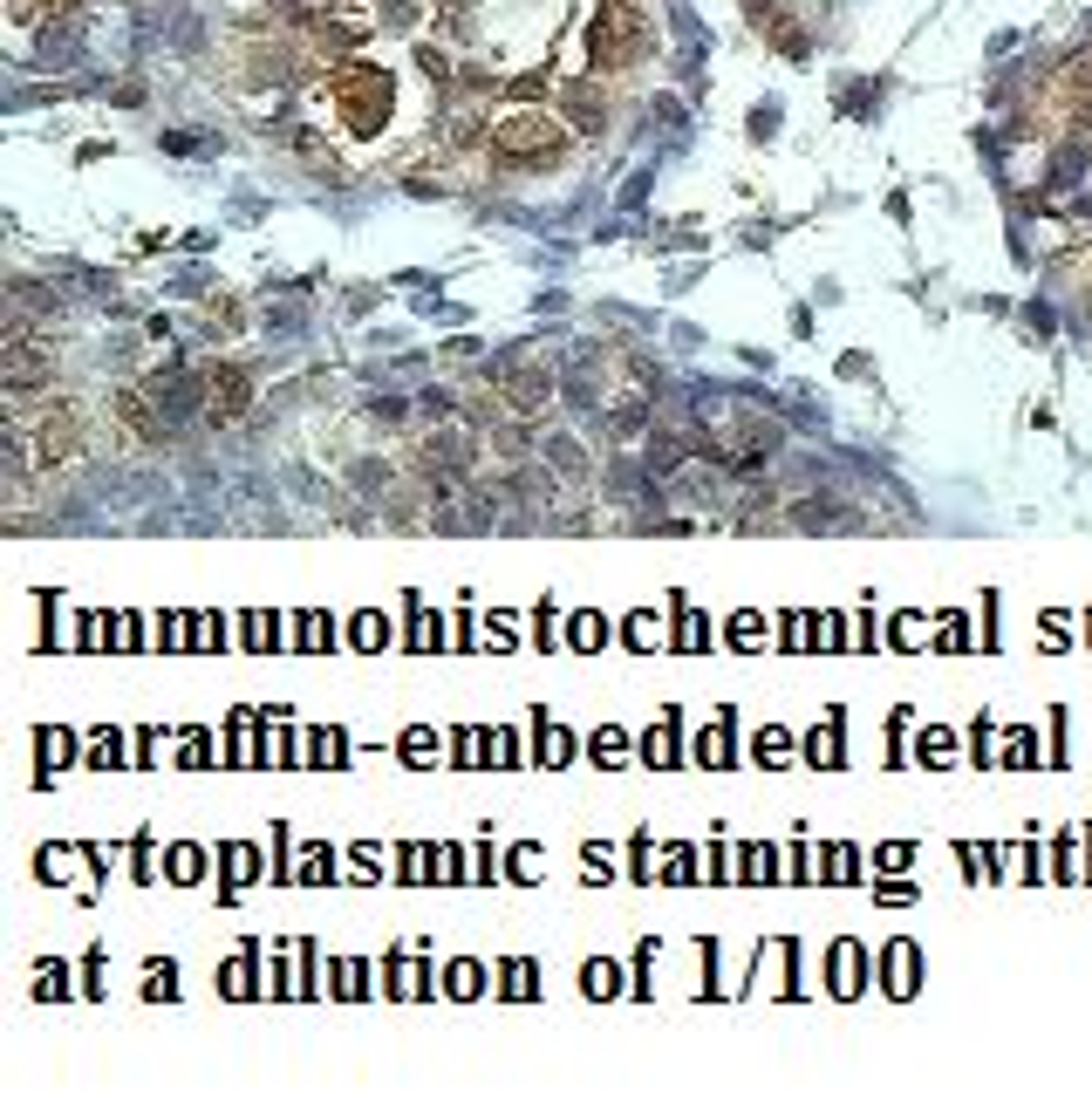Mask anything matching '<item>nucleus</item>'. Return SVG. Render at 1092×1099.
<instances>
[{
    "mask_svg": "<svg viewBox=\"0 0 1092 1099\" xmlns=\"http://www.w3.org/2000/svg\"><path fill=\"white\" fill-rule=\"evenodd\" d=\"M321 110L355 143H376L397 124V110H404V76H397L390 62H342V69L321 82Z\"/></svg>",
    "mask_w": 1092,
    "mask_h": 1099,
    "instance_id": "1",
    "label": "nucleus"
},
{
    "mask_svg": "<svg viewBox=\"0 0 1092 1099\" xmlns=\"http://www.w3.org/2000/svg\"><path fill=\"white\" fill-rule=\"evenodd\" d=\"M580 48H587V69L594 76H622L635 62H649L656 48V21L642 0H594L587 27H580Z\"/></svg>",
    "mask_w": 1092,
    "mask_h": 1099,
    "instance_id": "2",
    "label": "nucleus"
},
{
    "mask_svg": "<svg viewBox=\"0 0 1092 1099\" xmlns=\"http://www.w3.org/2000/svg\"><path fill=\"white\" fill-rule=\"evenodd\" d=\"M485 150L506 157V164H560L573 150V124L560 110H506L485 131Z\"/></svg>",
    "mask_w": 1092,
    "mask_h": 1099,
    "instance_id": "3",
    "label": "nucleus"
},
{
    "mask_svg": "<svg viewBox=\"0 0 1092 1099\" xmlns=\"http://www.w3.org/2000/svg\"><path fill=\"white\" fill-rule=\"evenodd\" d=\"M7 444H14L21 458L34 451V465H41V471H55V465H76V458H82V416L69 411V404H55L48 416H34V430H27V437L14 430Z\"/></svg>",
    "mask_w": 1092,
    "mask_h": 1099,
    "instance_id": "4",
    "label": "nucleus"
},
{
    "mask_svg": "<svg viewBox=\"0 0 1092 1099\" xmlns=\"http://www.w3.org/2000/svg\"><path fill=\"white\" fill-rule=\"evenodd\" d=\"M0 376H7V390H14V397H27V390H41V383L55 376V356H48V349H34L27 335H7Z\"/></svg>",
    "mask_w": 1092,
    "mask_h": 1099,
    "instance_id": "5",
    "label": "nucleus"
},
{
    "mask_svg": "<svg viewBox=\"0 0 1092 1099\" xmlns=\"http://www.w3.org/2000/svg\"><path fill=\"white\" fill-rule=\"evenodd\" d=\"M560 117H567L580 137H601V131H608V89H601V82H567V89H560Z\"/></svg>",
    "mask_w": 1092,
    "mask_h": 1099,
    "instance_id": "6",
    "label": "nucleus"
},
{
    "mask_svg": "<svg viewBox=\"0 0 1092 1099\" xmlns=\"http://www.w3.org/2000/svg\"><path fill=\"white\" fill-rule=\"evenodd\" d=\"M246 404H253L246 369H205V416H212V423H233Z\"/></svg>",
    "mask_w": 1092,
    "mask_h": 1099,
    "instance_id": "7",
    "label": "nucleus"
},
{
    "mask_svg": "<svg viewBox=\"0 0 1092 1099\" xmlns=\"http://www.w3.org/2000/svg\"><path fill=\"white\" fill-rule=\"evenodd\" d=\"M492 390H499V404H506L513 416H533V411H546V397H553V383H546L540 369H506V376H499Z\"/></svg>",
    "mask_w": 1092,
    "mask_h": 1099,
    "instance_id": "8",
    "label": "nucleus"
},
{
    "mask_svg": "<svg viewBox=\"0 0 1092 1099\" xmlns=\"http://www.w3.org/2000/svg\"><path fill=\"white\" fill-rule=\"evenodd\" d=\"M110 404H117V416H124V423H131V437H143V444H157V437H164V423L143 411V397H136V390H117Z\"/></svg>",
    "mask_w": 1092,
    "mask_h": 1099,
    "instance_id": "9",
    "label": "nucleus"
},
{
    "mask_svg": "<svg viewBox=\"0 0 1092 1099\" xmlns=\"http://www.w3.org/2000/svg\"><path fill=\"white\" fill-rule=\"evenodd\" d=\"M642 758H649V765H677V717H663V724L642 738Z\"/></svg>",
    "mask_w": 1092,
    "mask_h": 1099,
    "instance_id": "10",
    "label": "nucleus"
},
{
    "mask_svg": "<svg viewBox=\"0 0 1092 1099\" xmlns=\"http://www.w3.org/2000/svg\"><path fill=\"white\" fill-rule=\"evenodd\" d=\"M307 758H314V765H342V758H349V738H342V731H307Z\"/></svg>",
    "mask_w": 1092,
    "mask_h": 1099,
    "instance_id": "11",
    "label": "nucleus"
},
{
    "mask_svg": "<svg viewBox=\"0 0 1092 1099\" xmlns=\"http://www.w3.org/2000/svg\"><path fill=\"white\" fill-rule=\"evenodd\" d=\"M724 758H731V731H724V717H717V724L696 738V765H724Z\"/></svg>",
    "mask_w": 1092,
    "mask_h": 1099,
    "instance_id": "12",
    "label": "nucleus"
},
{
    "mask_svg": "<svg viewBox=\"0 0 1092 1099\" xmlns=\"http://www.w3.org/2000/svg\"><path fill=\"white\" fill-rule=\"evenodd\" d=\"M294 881H335V853H328V847H307V853L294 860Z\"/></svg>",
    "mask_w": 1092,
    "mask_h": 1099,
    "instance_id": "13",
    "label": "nucleus"
},
{
    "mask_svg": "<svg viewBox=\"0 0 1092 1099\" xmlns=\"http://www.w3.org/2000/svg\"><path fill=\"white\" fill-rule=\"evenodd\" d=\"M833 976H840V983H833L840 997H853V990H860V950H853V943H846V950H833Z\"/></svg>",
    "mask_w": 1092,
    "mask_h": 1099,
    "instance_id": "14",
    "label": "nucleus"
},
{
    "mask_svg": "<svg viewBox=\"0 0 1092 1099\" xmlns=\"http://www.w3.org/2000/svg\"><path fill=\"white\" fill-rule=\"evenodd\" d=\"M573 758V738L560 724H540V765H567Z\"/></svg>",
    "mask_w": 1092,
    "mask_h": 1099,
    "instance_id": "15",
    "label": "nucleus"
},
{
    "mask_svg": "<svg viewBox=\"0 0 1092 1099\" xmlns=\"http://www.w3.org/2000/svg\"><path fill=\"white\" fill-rule=\"evenodd\" d=\"M89 765H96V772L124 765V738H117V731H96V738H89Z\"/></svg>",
    "mask_w": 1092,
    "mask_h": 1099,
    "instance_id": "16",
    "label": "nucleus"
},
{
    "mask_svg": "<svg viewBox=\"0 0 1092 1099\" xmlns=\"http://www.w3.org/2000/svg\"><path fill=\"white\" fill-rule=\"evenodd\" d=\"M580 983H587V997H615V990H622V969H615V962H587Z\"/></svg>",
    "mask_w": 1092,
    "mask_h": 1099,
    "instance_id": "17",
    "label": "nucleus"
},
{
    "mask_svg": "<svg viewBox=\"0 0 1092 1099\" xmlns=\"http://www.w3.org/2000/svg\"><path fill=\"white\" fill-rule=\"evenodd\" d=\"M806 758H813V765H840V724H826V731L806 738Z\"/></svg>",
    "mask_w": 1092,
    "mask_h": 1099,
    "instance_id": "18",
    "label": "nucleus"
},
{
    "mask_svg": "<svg viewBox=\"0 0 1092 1099\" xmlns=\"http://www.w3.org/2000/svg\"><path fill=\"white\" fill-rule=\"evenodd\" d=\"M587 751H594L601 765H622V751H628V738H622V731L608 724V731H594V738H587Z\"/></svg>",
    "mask_w": 1092,
    "mask_h": 1099,
    "instance_id": "19",
    "label": "nucleus"
},
{
    "mask_svg": "<svg viewBox=\"0 0 1092 1099\" xmlns=\"http://www.w3.org/2000/svg\"><path fill=\"white\" fill-rule=\"evenodd\" d=\"M888 976H895L888 990H895V997H908V990H915V950H895V957H888Z\"/></svg>",
    "mask_w": 1092,
    "mask_h": 1099,
    "instance_id": "20",
    "label": "nucleus"
},
{
    "mask_svg": "<svg viewBox=\"0 0 1092 1099\" xmlns=\"http://www.w3.org/2000/svg\"><path fill=\"white\" fill-rule=\"evenodd\" d=\"M608 642V622L601 615H573V649H601Z\"/></svg>",
    "mask_w": 1092,
    "mask_h": 1099,
    "instance_id": "21",
    "label": "nucleus"
},
{
    "mask_svg": "<svg viewBox=\"0 0 1092 1099\" xmlns=\"http://www.w3.org/2000/svg\"><path fill=\"white\" fill-rule=\"evenodd\" d=\"M751 751H758V765H779V758L792 751V738H786V731H758V738H751Z\"/></svg>",
    "mask_w": 1092,
    "mask_h": 1099,
    "instance_id": "22",
    "label": "nucleus"
},
{
    "mask_svg": "<svg viewBox=\"0 0 1092 1099\" xmlns=\"http://www.w3.org/2000/svg\"><path fill=\"white\" fill-rule=\"evenodd\" d=\"M246 642H253V649H273V642H280V615H246Z\"/></svg>",
    "mask_w": 1092,
    "mask_h": 1099,
    "instance_id": "23",
    "label": "nucleus"
},
{
    "mask_svg": "<svg viewBox=\"0 0 1092 1099\" xmlns=\"http://www.w3.org/2000/svg\"><path fill=\"white\" fill-rule=\"evenodd\" d=\"M300 642H307V649H328V642H335V622H328V615H300Z\"/></svg>",
    "mask_w": 1092,
    "mask_h": 1099,
    "instance_id": "24",
    "label": "nucleus"
},
{
    "mask_svg": "<svg viewBox=\"0 0 1092 1099\" xmlns=\"http://www.w3.org/2000/svg\"><path fill=\"white\" fill-rule=\"evenodd\" d=\"M383 642H390V622H383V615H362V622H355V649H383Z\"/></svg>",
    "mask_w": 1092,
    "mask_h": 1099,
    "instance_id": "25",
    "label": "nucleus"
},
{
    "mask_svg": "<svg viewBox=\"0 0 1092 1099\" xmlns=\"http://www.w3.org/2000/svg\"><path fill=\"white\" fill-rule=\"evenodd\" d=\"M41 758H48V765H69V758H76V738H69V731H41Z\"/></svg>",
    "mask_w": 1092,
    "mask_h": 1099,
    "instance_id": "26",
    "label": "nucleus"
},
{
    "mask_svg": "<svg viewBox=\"0 0 1092 1099\" xmlns=\"http://www.w3.org/2000/svg\"><path fill=\"white\" fill-rule=\"evenodd\" d=\"M198 867H205L198 847H171V881H198Z\"/></svg>",
    "mask_w": 1092,
    "mask_h": 1099,
    "instance_id": "27",
    "label": "nucleus"
},
{
    "mask_svg": "<svg viewBox=\"0 0 1092 1099\" xmlns=\"http://www.w3.org/2000/svg\"><path fill=\"white\" fill-rule=\"evenodd\" d=\"M478 983H485L478 962H451V997H478Z\"/></svg>",
    "mask_w": 1092,
    "mask_h": 1099,
    "instance_id": "28",
    "label": "nucleus"
},
{
    "mask_svg": "<svg viewBox=\"0 0 1092 1099\" xmlns=\"http://www.w3.org/2000/svg\"><path fill=\"white\" fill-rule=\"evenodd\" d=\"M772 847H744V881H772Z\"/></svg>",
    "mask_w": 1092,
    "mask_h": 1099,
    "instance_id": "29",
    "label": "nucleus"
},
{
    "mask_svg": "<svg viewBox=\"0 0 1092 1099\" xmlns=\"http://www.w3.org/2000/svg\"><path fill=\"white\" fill-rule=\"evenodd\" d=\"M143 990H150V997H171V990H178V969H171V962H150V969H143Z\"/></svg>",
    "mask_w": 1092,
    "mask_h": 1099,
    "instance_id": "30",
    "label": "nucleus"
},
{
    "mask_svg": "<svg viewBox=\"0 0 1092 1099\" xmlns=\"http://www.w3.org/2000/svg\"><path fill=\"white\" fill-rule=\"evenodd\" d=\"M226 867H233V881H253L260 853H253V847H226Z\"/></svg>",
    "mask_w": 1092,
    "mask_h": 1099,
    "instance_id": "31",
    "label": "nucleus"
},
{
    "mask_svg": "<svg viewBox=\"0 0 1092 1099\" xmlns=\"http://www.w3.org/2000/svg\"><path fill=\"white\" fill-rule=\"evenodd\" d=\"M628 642H635V649H649V642H663V629H656V615H635V622H628Z\"/></svg>",
    "mask_w": 1092,
    "mask_h": 1099,
    "instance_id": "32",
    "label": "nucleus"
},
{
    "mask_svg": "<svg viewBox=\"0 0 1092 1099\" xmlns=\"http://www.w3.org/2000/svg\"><path fill=\"white\" fill-rule=\"evenodd\" d=\"M34 990H41V997H62V990H69V969H62V962H41V983H34Z\"/></svg>",
    "mask_w": 1092,
    "mask_h": 1099,
    "instance_id": "33",
    "label": "nucleus"
},
{
    "mask_svg": "<svg viewBox=\"0 0 1092 1099\" xmlns=\"http://www.w3.org/2000/svg\"><path fill=\"white\" fill-rule=\"evenodd\" d=\"M758 635H765V622H758V615H737V622H731V642H744V649H751Z\"/></svg>",
    "mask_w": 1092,
    "mask_h": 1099,
    "instance_id": "34",
    "label": "nucleus"
},
{
    "mask_svg": "<svg viewBox=\"0 0 1092 1099\" xmlns=\"http://www.w3.org/2000/svg\"><path fill=\"white\" fill-rule=\"evenodd\" d=\"M205 758H212V738L191 731V738H185V765H205Z\"/></svg>",
    "mask_w": 1092,
    "mask_h": 1099,
    "instance_id": "35",
    "label": "nucleus"
},
{
    "mask_svg": "<svg viewBox=\"0 0 1092 1099\" xmlns=\"http://www.w3.org/2000/svg\"><path fill=\"white\" fill-rule=\"evenodd\" d=\"M922 758H950V731H922Z\"/></svg>",
    "mask_w": 1092,
    "mask_h": 1099,
    "instance_id": "36",
    "label": "nucleus"
},
{
    "mask_svg": "<svg viewBox=\"0 0 1092 1099\" xmlns=\"http://www.w3.org/2000/svg\"><path fill=\"white\" fill-rule=\"evenodd\" d=\"M430 744H437L430 731H410V738H404V758H430Z\"/></svg>",
    "mask_w": 1092,
    "mask_h": 1099,
    "instance_id": "37",
    "label": "nucleus"
},
{
    "mask_svg": "<svg viewBox=\"0 0 1092 1099\" xmlns=\"http://www.w3.org/2000/svg\"><path fill=\"white\" fill-rule=\"evenodd\" d=\"M1031 751H1038V744H1031V731H1017V738H1010V765H1031Z\"/></svg>",
    "mask_w": 1092,
    "mask_h": 1099,
    "instance_id": "38",
    "label": "nucleus"
}]
</instances>
